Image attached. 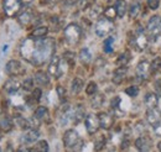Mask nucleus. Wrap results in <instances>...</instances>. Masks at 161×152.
I'll return each instance as SVG.
<instances>
[{"label":"nucleus","instance_id":"nucleus-1","mask_svg":"<svg viewBox=\"0 0 161 152\" xmlns=\"http://www.w3.org/2000/svg\"><path fill=\"white\" fill-rule=\"evenodd\" d=\"M56 50V42L53 38L50 37H27L21 45V56L27 62L35 64V66H42L52 58Z\"/></svg>","mask_w":161,"mask_h":152},{"label":"nucleus","instance_id":"nucleus-2","mask_svg":"<svg viewBox=\"0 0 161 152\" xmlns=\"http://www.w3.org/2000/svg\"><path fill=\"white\" fill-rule=\"evenodd\" d=\"M64 38L69 45H76L80 42V37H82V29L77 24H69L64 27Z\"/></svg>","mask_w":161,"mask_h":152},{"label":"nucleus","instance_id":"nucleus-3","mask_svg":"<svg viewBox=\"0 0 161 152\" xmlns=\"http://www.w3.org/2000/svg\"><path fill=\"white\" fill-rule=\"evenodd\" d=\"M114 29V25H113V21L108 18H102L97 21L96 24V27H94V31H96V35L99 36V37H105L107 35H109Z\"/></svg>","mask_w":161,"mask_h":152},{"label":"nucleus","instance_id":"nucleus-4","mask_svg":"<svg viewBox=\"0 0 161 152\" xmlns=\"http://www.w3.org/2000/svg\"><path fill=\"white\" fill-rule=\"evenodd\" d=\"M147 34L149 37L153 40H156L161 35V18L155 15L151 16L147 24Z\"/></svg>","mask_w":161,"mask_h":152},{"label":"nucleus","instance_id":"nucleus-5","mask_svg":"<svg viewBox=\"0 0 161 152\" xmlns=\"http://www.w3.org/2000/svg\"><path fill=\"white\" fill-rule=\"evenodd\" d=\"M5 72L11 77H18L22 76L25 73V68L21 66V63L16 59H11L6 63V67H5Z\"/></svg>","mask_w":161,"mask_h":152},{"label":"nucleus","instance_id":"nucleus-6","mask_svg":"<svg viewBox=\"0 0 161 152\" xmlns=\"http://www.w3.org/2000/svg\"><path fill=\"white\" fill-rule=\"evenodd\" d=\"M21 0H5L4 1V11L9 18L15 16L21 9Z\"/></svg>","mask_w":161,"mask_h":152},{"label":"nucleus","instance_id":"nucleus-7","mask_svg":"<svg viewBox=\"0 0 161 152\" xmlns=\"http://www.w3.org/2000/svg\"><path fill=\"white\" fill-rule=\"evenodd\" d=\"M48 73L55 78H60L63 73V69H62V64H61V58L58 56H52L51 61H50V64H48Z\"/></svg>","mask_w":161,"mask_h":152},{"label":"nucleus","instance_id":"nucleus-8","mask_svg":"<svg viewBox=\"0 0 161 152\" xmlns=\"http://www.w3.org/2000/svg\"><path fill=\"white\" fill-rule=\"evenodd\" d=\"M78 141H80V136L75 130H67L63 133V145L67 149H75Z\"/></svg>","mask_w":161,"mask_h":152},{"label":"nucleus","instance_id":"nucleus-9","mask_svg":"<svg viewBox=\"0 0 161 152\" xmlns=\"http://www.w3.org/2000/svg\"><path fill=\"white\" fill-rule=\"evenodd\" d=\"M84 122H86V129H87V131H88L89 135L96 133L97 131H98V129L101 128L98 116H96V115H93V114L87 115Z\"/></svg>","mask_w":161,"mask_h":152},{"label":"nucleus","instance_id":"nucleus-10","mask_svg":"<svg viewBox=\"0 0 161 152\" xmlns=\"http://www.w3.org/2000/svg\"><path fill=\"white\" fill-rule=\"evenodd\" d=\"M134 46H135L139 51L145 50L146 46H147V37L145 36V34L142 32L141 29H139L138 32L135 34V37H134Z\"/></svg>","mask_w":161,"mask_h":152},{"label":"nucleus","instance_id":"nucleus-11","mask_svg":"<svg viewBox=\"0 0 161 152\" xmlns=\"http://www.w3.org/2000/svg\"><path fill=\"white\" fill-rule=\"evenodd\" d=\"M98 119H99V125H101L102 129L104 130H109L113 124H114V119L112 115H109L108 113H101L98 115Z\"/></svg>","mask_w":161,"mask_h":152},{"label":"nucleus","instance_id":"nucleus-12","mask_svg":"<svg viewBox=\"0 0 161 152\" xmlns=\"http://www.w3.org/2000/svg\"><path fill=\"white\" fill-rule=\"evenodd\" d=\"M146 120H147L151 125H154V124L161 121V111L158 108L147 109V111H146Z\"/></svg>","mask_w":161,"mask_h":152},{"label":"nucleus","instance_id":"nucleus-13","mask_svg":"<svg viewBox=\"0 0 161 152\" xmlns=\"http://www.w3.org/2000/svg\"><path fill=\"white\" fill-rule=\"evenodd\" d=\"M150 73V64L146 61H141L136 67V76L140 79H146Z\"/></svg>","mask_w":161,"mask_h":152},{"label":"nucleus","instance_id":"nucleus-14","mask_svg":"<svg viewBox=\"0 0 161 152\" xmlns=\"http://www.w3.org/2000/svg\"><path fill=\"white\" fill-rule=\"evenodd\" d=\"M135 147L139 150V151H149L150 150V147H151V140L149 138V137H144V136H141L139 138H136L135 140Z\"/></svg>","mask_w":161,"mask_h":152},{"label":"nucleus","instance_id":"nucleus-15","mask_svg":"<svg viewBox=\"0 0 161 152\" xmlns=\"http://www.w3.org/2000/svg\"><path fill=\"white\" fill-rule=\"evenodd\" d=\"M126 71H128V68H126L125 66H120L119 68L115 69V72H114V74H113V78H112L113 83H114L115 85H119V84L123 83V80H124V78H125V74H126Z\"/></svg>","mask_w":161,"mask_h":152},{"label":"nucleus","instance_id":"nucleus-16","mask_svg":"<svg viewBox=\"0 0 161 152\" xmlns=\"http://www.w3.org/2000/svg\"><path fill=\"white\" fill-rule=\"evenodd\" d=\"M37 138H39V133H37V130L32 129V130H29L25 135H22L21 142H22V144H26V145H27V144H34Z\"/></svg>","mask_w":161,"mask_h":152},{"label":"nucleus","instance_id":"nucleus-17","mask_svg":"<svg viewBox=\"0 0 161 152\" xmlns=\"http://www.w3.org/2000/svg\"><path fill=\"white\" fill-rule=\"evenodd\" d=\"M145 105L147 106V109H153L156 108L159 104V96L156 93H147L145 95Z\"/></svg>","mask_w":161,"mask_h":152},{"label":"nucleus","instance_id":"nucleus-18","mask_svg":"<svg viewBox=\"0 0 161 152\" xmlns=\"http://www.w3.org/2000/svg\"><path fill=\"white\" fill-rule=\"evenodd\" d=\"M18 20H19V24H20L21 26H27V25H30V24L32 22V20H34V14H32L31 10H26V11L21 13L20 15H19Z\"/></svg>","mask_w":161,"mask_h":152},{"label":"nucleus","instance_id":"nucleus-19","mask_svg":"<svg viewBox=\"0 0 161 152\" xmlns=\"http://www.w3.org/2000/svg\"><path fill=\"white\" fill-rule=\"evenodd\" d=\"M4 89L8 92V93H15V92H18L19 89H20V82L19 80H16V79H14V78H11V79H9L5 84H4Z\"/></svg>","mask_w":161,"mask_h":152},{"label":"nucleus","instance_id":"nucleus-20","mask_svg":"<svg viewBox=\"0 0 161 152\" xmlns=\"http://www.w3.org/2000/svg\"><path fill=\"white\" fill-rule=\"evenodd\" d=\"M114 8H115V11H117V16L118 18H124L125 16L126 10H128V5H126V1L125 0H117Z\"/></svg>","mask_w":161,"mask_h":152},{"label":"nucleus","instance_id":"nucleus-21","mask_svg":"<svg viewBox=\"0 0 161 152\" xmlns=\"http://www.w3.org/2000/svg\"><path fill=\"white\" fill-rule=\"evenodd\" d=\"M35 80H36V83L40 84V85H47V84L50 83L48 74H47L46 72H43V71L36 72V74H35Z\"/></svg>","mask_w":161,"mask_h":152},{"label":"nucleus","instance_id":"nucleus-22","mask_svg":"<svg viewBox=\"0 0 161 152\" xmlns=\"http://www.w3.org/2000/svg\"><path fill=\"white\" fill-rule=\"evenodd\" d=\"M140 13V3L138 0H134L131 1L130 6H129V16L131 19H135Z\"/></svg>","mask_w":161,"mask_h":152},{"label":"nucleus","instance_id":"nucleus-23","mask_svg":"<svg viewBox=\"0 0 161 152\" xmlns=\"http://www.w3.org/2000/svg\"><path fill=\"white\" fill-rule=\"evenodd\" d=\"M82 89H83V80L80 78H75L72 80V84H71V92H72V94L73 95L78 94Z\"/></svg>","mask_w":161,"mask_h":152},{"label":"nucleus","instance_id":"nucleus-24","mask_svg":"<svg viewBox=\"0 0 161 152\" xmlns=\"http://www.w3.org/2000/svg\"><path fill=\"white\" fill-rule=\"evenodd\" d=\"M0 129L4 131V133H8L13 129V121L10 117L8 116H4L1 120H0Z\"/></svg>","mask_w":161,"mask_h":152},{"label":"nucleus","instance_id":"nucleus-25","mask_svg":"<svg viewBox=\"0 0 161 152\" xmlns=\"http://www.w3.org/2000/svg\"><path fill=\"white\" fill-rule=\"evenodd\" d=\"M80 59L83 64H88L92 61V53L88 48H82L80 52Z\"/></svg>","mask_w":161,"mask_h":152},{"label":"nucleus","instance_id":"nucleus-26","mask_svg":"<svg viewBox=\"0 0 161 152\" xmlns=\"http://www.w3.org/2000/svg\"><path fill=\"white\" fill-rule=\"evenodd\" d=\"M48 34V27H46V26H40V27H36L34 31H32V34H31V36L32 37H46V35Z\"/></svg>","mask_w":161,"mask_h":152},{"label":"nucleus","instance_id":"nucleus-27","mask_svg":"<svg viewBox=\"0 0 161 152\" xmlns=\"http://www.w3.org/2000/svg\"><path fill=\"white\" fill-rule=\"evenodd\" d=\"M15 122H16V125H18L20 129H24V130H27V129H30V128H31L30 120L24 119V117H21V116H18V117L15 119Z\"/></svg>","mask_w":161,"mask_h":152},{"label":"nucleus","instance_id":"nucleus-28","mask_svg":"<svg viewBox=\"0 0 161 152\" xmlns=\"http://www.w3.org/2000/svg\"><path fill=\"white\" fill-rule=\"evenodd\" d=\"M47 116H48V110H47L46 106H39L36 109L35 117H37L39 120H45V119H47Z\"/></svg>","mask_w":161,"mask_h":152},{"label":"nucleus","instance_id":"nucleus-29","mask_svg":"<svg viewBox=\"0 0 161 152\" xmlns=\"http://www.w3.org/2000/svg\"><path fill=\"white\" fill-rule=\"evenodd\" d=\"M130 57H131V55H130L129 51L123 52L120 56L118 57V64H119V66H126L128 62L130 61Z\"/></svg>","mask_w":161,"mask_h":152},{"label":"nucleus","instance_id":"nucleus-30","mask_svg":"<svg viewBox=\"0 0 161 152\" xmlns=\"http://www.w3.org/2000/svg\"><path fill=\"white\" fill-rule=\"evenodd\" d=\"M113 43H114V37H108L105 38V41H104V52H107V53H110L112 51H113Z\"/></svg>","mask_w":161,"mask_h":152},{"label":"nucleus","instance_id":"nucleus-31","mask_svg":"<svg viewBox=\"0 0 161 152\" xmlns=\"http://www.w3.org/2000/svg\"><path fill=\"white\" fill-rule=\"evenodd\" d=\"M34 151H40V152L48 151V144H47V141H45V140L39 141V142L36 144V146H35Z\"/></svg>","mask_w":161,"mask_h":152},{"label":"nucleus","instance_id":"nucleus-32","mask_svg":"<svg viewBox=\"0 0 161 152\" xmlns=\"http://www.w3.org/2000/svg\"><path fill=\"white\" fill-rule=\"evenodd\" d=\"M103 101H104V96L102 94H98L96 95V96H93V99H92V106L93 108H99L102 104H103Z\"/></svg>","mask_w":161,"mask_h":152},{"label":"nucleus","instance_id":"nucleus-33","mask_svg":"<svg viewBox=\"0 0 161 152\" xmlns=\"http://www.w3.org/2000/svg\"><path fill=\"white\" fill-rule=\"evenodd\" d=\"M96 3V0H80L78 3V6H80V10H86L91 6H93V4Z\"/></svg>","mask_w":161,"mask_h":152},{"label":"nucleus","instance_id":"nucleus-34","mask_svg":"<svg viewBox=\"0 0 161 152\" xmlns=\"http://www.w3.org/2000/svg\"><path fill=\"white\" fill-rule=\"evenodd\" d=\"M160 67H161V57H155V59L150 64V71L151 72H156V71L160 69Z\"/></svg>","mask_w":161,"mask_h":152},{"label":"nucleus","instance_id":"nucleus-35","mask_svg":"<svg viewBox=\"0 0 161 152\" xmlns=\"http://www.w3.org/2000/svg\"><path fill=\"white\" fill-rule=\"evenodd\" d=\"M86 93L88 95H94L97 93V83L96 82H89V84L86 88Z\"/></svg>","mask_w":161,"mask_h":152},{"label":"nucleus","instance_id":"nucleus-36","mask_svg":"<svg viewBox=\"0 0 161 152\" xmlns=\"http://www.w3.org/2000/svg\"><path fill=\"white\" fill-rule=\"evenodd\" d=\"M22 88H24L25 90H27V92L32 90V89H34V79H32V78L25 79L24 83H22Z\"/></svg>","mask_w":161,"mask_h":152},{"label":"nucleus","instance_id":"nucleus-37","mask_svg":"<svg viewBox=\"0 0 161 152\" xmlns=\"http://www.w3.org/2000/svg\"><path fill=\"white\" fill-rule=\"evenodd\" d=\"M125 93L129 95V96H136V95L139 94V88L136 87V85H131V87H129V88H126L125 89Z\"/></svg>","mask_w":161,"mask_h":152},{"label":"nucleus","instance_id":"nucleus-38","mask_svg":"<svg viewBox=\"0 0 161 152\" xmlns=\"http://www.w3.org/2000/svg\"><path fill=\"white\" fill-rule=\"evenodd\" d=\"M115 15H117L115 8H108V9H105V11H104V16L108 18V19H110V20L114 19Z\"/></svg>","mask_w":161,"mask_h":152},{"label":"nucleus","instance_id":"nucleus-39","mask_svg":"<svg viewBox=\"0 0 161 152\" xmlns=\"http://www.w3.org/2000/svg\"><path fill=\"white\" fill-rule=\"evenodd\" d=\"M94 145H96V146H94L96 151L102 150V149L105 146V138H104V136H99V138L96 141V144H94Z\"/></svg>","mask_w":161,"mask_h":152},{"label":"nucleus","instance_id":"nucleus-40","mask_svg":"<svg viewBox=\"0 0 161 152\" xmlns=\"http://www.w3.org/2000/svg\"><path fill=\"white\" fill-rule=\"evenodd\" d=\"M83 115H84V110L78 106L77 109H76V111H75V114H73V119H75V122H78L80 119L83 117Z\"/></svg>","mask_w":161,"mask_h":152},{"label":"nucleus","instance_id":"nucleus-41","mask_svg":"<svg viewBox=\"0 0 161 152\" xmlns=\"http://www.w3.org/2000/svg\"><path fill=\"white\" fill-rule=\"evenodd\" d=\"M63 57H64V61H66L69 66H73V64H75V53H73V52H66Z\"/></svg>","mask_w":161,"mask_h":152},{"label":"nucleus","instance_id":"nucleus-42","mask_svg":"<svg viewBox=\"0 0 161 152\" xmlns=\"http://www.w3.org/2000/svg\"><path fill=\"white\" fill-rule=\"evenodd\" d=\"M154 88H155V93L158 94V96H161V76L158 79H155Z\"/></svg>","mask_w":161,"mask_h":152},{"label":"nucleus","instance_id":"nucleus-43","mask_svg":"<svg viewBox=\"0 0 161 152\" xmlns=\"http://www.w3.org/2000/svg\"><path fill=\"white\" fill-rule=\"evenodd\" d=\"M160 5V0H147V6L151 10H156Z\"/></svg>","mask_w":161,"mask_h":152},{"label":"nucleus","instance_id":"nucleus-44","mask_svg":"<svg viewBox=\"0 0 161 152\" xmlns=\"http://www.w3.org/2000/svg\"><path fill=\"white\" fill-rule=\"evenodd\" d=\"M101 13H102L101 6H93L92 10H91V16H92V18H98Z\"/></svg>","mask_w":161,"mask_h":152},{"label":"nucleus","instance_id":"nucleus-45","mask_svg":"<svg viewBox=\"0 0 161 152\" xmlns=\"http://www.w3.org/2000/svg\"><path fill=\"white\" fill-rule=\"evenodd\" d=\"M41 94H42V92H41L40 88H36V89H34V92H32V99L35 100V101H39L41 98Z\"/></svg>","mask_w":161,"mask_h":152},{"label":"nucleus","instance_id":"nucleus-46","mask_svg":"<svg viewBox=\"0 0 161 152\" xmlns=\"http://www.w3.org/2000/svg\"><path fill=\"white\" fill-rule=\"evenodd\" d=\"M56 92H57V94L60 96V99H64V96H66V89L62 85H58L56 88Z\"/></svg>","mask_w":161,"mask_h":152},{"label":"nucleus","instance_id":"nucleus-47","mask_svg":"<svg viewBox=\"0 0 161 152\" xmlns=\"http://www.w3.org/2000/svg\"><path fill=\"white\" fill-rule=\"evenodd\" d=\"M153 129H154V131H155V135H156V136H161V121L156 122V124H154V125H153Z\"/></svg>","mask_w":161,"mask_h":152},{"label":"nucleus","instance_id":"nucleus-48","mask_svg":"<svg viewBox=\"0 0 161 152\" xmlns=\"http://www.w3.org/2000/svg\"><path fill=\"white\" fill-rule=\"evenodd\" d=\"M119 104H120V98L119 96H115L113 100H112V108L115 110L119 108Z\"/></svg>","mask_w":161,"mask_h":152},{"label":"nucleus","instance_id":"nucleus-49","mask_svg":"<svg viewBox=\"0 0 161 152\" xmlns=\"http://www.w3.org/2000/svg\"><path fill=\"white\" fill-rule=\"evenodd\" d=\"M21 1H22L24 4H30V3H32L34 0H21Z\"/></svg>","mask_w":161,"mask_h":152},{"label":"nucleus","instance_id":"nucleus-50","mask_svg":"<svg viewBox=\"0 0 161 152\" xmlns=\"http://www.w3.org/2000/svg\"><path fill=\"white\" fill-rule=\"evenodd\" d=\"M158 149H159V150L161 151V141L159 142V144H158Z\"/></svg>","mask_w":161,"mask_h":152},{"label":"nucleus","instance_id":"nucleus-51","mask_svg":"<svg viewBox=\"0 0 161 152\" xmlns=\"http://www.w3.org/2000/svg\"><path fill=\"white\" fill-rule=\"evenodd\" d=\"M0 151H1V149H0Z\"/></svg>","mask_w":161,"mask_h":152}]
</instances>
